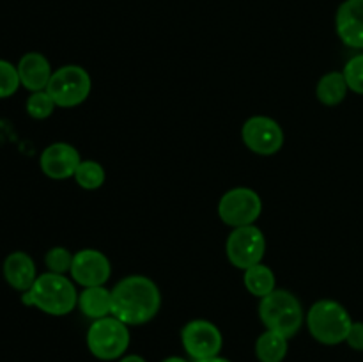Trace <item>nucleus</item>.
Wrapping results in <instances>:
<instances>
[{
  "label": "nucleus",
  "mask_w": 363,
  "mask_h": 362,
  "mask_svg": "<svg viewBox=\"0 0 363 362\" xmlns=\"http://www.w3.org/2000/svg\"><path fill=\"white\" fill-rule=\"evenodd\" d=\"M254 351L259 362H284L289 351V339L273 330H264L255 341Z\"/></svg>",
  "instance_id": "a211bd4d"
},
{
  "label": "nucleus",
  "mask_w": 363,
  "mask_h": 362,
  "mask_svg": "<svg viewBox=\"0 0 363 362\" xmlns=\"http://www.w3.org/2000/svg\"><path fill=\"white\" fill-rule=\"evenodd\" d=\"M85 343H87L92 357H96L98 361H119L130 348V327L112 314L94 319L87 329Z\"/></svg>",
  "instance_id": "39448f33"
},
{
  "label": "nucleus",
  "mask_w": 363,
  "mask_h": 362,
  "mask_svg": "<svg viewBox=\"0 0 363 362\" xmlns=\"http://www.w3.org/2000/svg\"><path fill=\"white\" fill-rule=\"evenodd\" d=\"M350 91L363 96V53L351 57L342 70Z\"/></svg>",
  "instance_id": "b1692460"
},
{
  "label": "nucleus",
  "mask_w": 363,
  "mask_h": 362,
  "mask_svg": "<svg viewBox=\"0 0 363 362\" xmlns=\"http://www.w3.org/2000/svg\"><path fill=\"white\" fill-rule=\"evenodd\" d=\"M305 323L318 343L325 346H335V344L346 343V337L350 334L353 318L347 312L340 302L332 298H323L312 304L305 316Z\"/></svg>",
  "instance_id": "7ed1b4c3"
},
{
  "label": "nucleus",
  "mask_w": 363,
  "mask_h": 362,
  "mask_svg": "<svg viewBox=\"0 0 363 362\" xmlns=\"http://www.w3.org/2000/svg\"><path fill=\"white\" fill-rule=\"evenodd\" d=\"M117 362H147V361H145V358L142 357V355L126 353V355H124V357H121Z\"/></svg>",
  "instance_id": "a878e982"
},
{
  "label": "nucleus",
  "mask_w": 363,
  "mask_h": 362,
  "mask_svg": "<svg viewBox=\"0 0 363 362\" xmlns=\"http://www.w3.org/2000/svg\"><path fill=\"white\" fill-rule=\"evenodd\" d=\"M80 162L82 156L78 149L67 142H53V144L46 146L39 156L41 172L55 181L73 177Z\"/></svg>",
  "instance_id": "f8f14e48"
},
{
  "label": "nucleus",
  "mask_w": 363,
  "mask_h": 362,
  "mask_svg": "<svg viewBox=\"0 0 363 362\" xmlns=\"http://www.w3.org/2000/svg\"><path fill=\"white\" fill-rule=\"evenodd\" d=\"M73 177L78 187L84 190H98L105 185L106 172L101 163L96 160H82Z\"/></svg>",
  "instance_id": "aec40b11"
},
{
  "label": "nucleus",
  "mask_w": 363,
  "mask_h": 362,
  "mask_svg": "<svg viewBox=\"0 0 363 362\" xmlns=\"http://www.w3.org/2000/svg\"><path fill=\"white\" fill-rule=\"evenodd\" d=\"M262 213V199L254 188L236 187L227 190L218 201V216L225 226H252Z\"/></svg>",
  "instance_id": "0eeeda50"
},
{
  "label": "nucleus",
  "mask_w": 363,
  "mask_h": 362,
  "mask_svg": "<svg viewBox=\"0 0 363 362\" xmlns=\"http://www.w3.org/2000/svg\"><path fill=\"white\" fill-rule=\"evenodd\" d=\"M194 362H233V361H229V358L222 357V355H216V357L202 358V361H194Z\"/></svg>",
  "instance_id": "bb28decb"
},
{
  "label": "nucleus",
  "mask_w": 363,
  "mask_h": 362,
  "mask_svg": "<svg viewBox=\"0 0 363 362\" xmlns=\"http://www.w3.org/2000/svg\"><path fill=\"white\" fill-rule=\"evenodd\" d=\"M57 105L55 102L52 99V96L45 91H38V92H30V96L27 98V103H25V110H27L28 116L32 119H48L53 112H55Z\"/></svg>",
  "instance_id": "412c9836"
},
{
  "label": "nucleus",
  "mask_w": 363,
  "mask_h": 362,
  "mask_svg": "<svg viewBox=\"0 0 363 362\" xmlns=\"http://www.w3.org/2000/svg\"><path fill=\"white\" fill-rule=\"evenodd\" d=\"M18 75H20L21 87L30 92L45 91L52 78L53 70L50 60L39 52H28L18 60Z\"/></svg>",
  "instance_id": "2eb2a0df"
},
{
  "label": "nucleus",
  "mask_w": 363,
  "mask_h": 362,
  "mask_svg": "<svg viewBox=\"0 0 363 362\" xmlns=\"http://www.w3.org/2000/svg\"><path fill=\"white\" fill-rule=\"evenodd\" d=\"M350 87L342 71H328L319 78L315 85V96L325 106H337L346 99Z\"/></svg>",
  "instance_id": "f3484780"
},
{
  "label": "nucleus",
  "mask_w": 363,
  "mask_h": 362,
  "mask_svg": "<svg viewBox=\"0 0 363 362\" xmlns=\"http://www.w3.org/2000/svg\"><path fill=\"white\" fill-rule=\"evenodd\" d=\"M162 293L145 275H128L112 287V316L128 327L145 325L158 314Z\"/></svg>",
  "instance_id": "f257e3e1"
},
{
  "label": "nucleus",
  "mask_w": 363,
  "mask_h": 362,
  "mask_svg": "<svg viewBox=\"0 0 363 362\" xmlns=\"http://www.w3.org/2000/svg\"><path fill=\"white\" fill-rule=\"evenodd\" d=\"M243 283L245 287L250 295L257 298H264L266 295H269L272 291L277 290V279L273 270L269 268L264 263H259V265L250 266L243 272Z\"/></svg>",
  "instance_id": "6ab92c4d"
},
{
  "label": "nucleus",
  "mask_w": 363,
  "mask_h": 362,
  "mask_svg": "<svg viewBox=\"0 0 363 362\" xmlns=\"http://www.w3.org/2000/svg\"><path fill=\"white\" fill-rule=\"evenodd\" d=\"M92 91L91 75L78 64H66L53 71L46 92L59 109H73L82 105Z\"/></svg>",
  "instance_id": "423d86ee"
},
{
  "label": "nucleus",
  "mask_w": 363,
  "mask_h": 362,
  "mask_svg": "<svg viewBox=\"0 0 363 362\" xmlns=\"http://www.w3.org/2000/svg\"><path fill=\"white\" fill-rule=\"evenodd\" d=\"M2 273L6 283L13 290L25 293L32 287V284L38 279V268L30 254L23 251H14L4 259Z\"/></svg>",
  "instance_id": "4468645a"
},
{
  "label": "nucleus",
  "mask_w": 363,
  "mask_h": 362,
  "mask_svg": "<svg viewBox=\"0 0 363 362\" xmlns=\"http://www.w3.org/2000/svg\"><path fill=\"white\" fill-rule=\"evenodd\" d=\"M20 75L18 67L9 60L0 59V99L11 98L20 89Z\"/></svg>",
  "instance_id": "5701e85b"
},
{
  "label": "nucleus",
  "mask_w": 363,
  "mask_h": 362,
  "mask_svg": "<svg viewBox=\"0 0 363 362\" xmlns=\"http://www.w3.org/2000/svg\"><path fill=\"white\" fill-rule=\"evenodd\" d=\"M241 138L254 155L273 156L284 148L286 133L273 117L252 116L241 128Z\"/></svg>",
  "instance_id": "1a4fd4ad"
},
{
  "label": "nucleus",
  "mask_w": 363,
  "mask_h": 362,
  "mask_svg": "<svg viewBox=\"0 0 363 362\" xmlns=\"http://www.w3.org/2000/svg\"><path fill=\"white\" fill-rule=\"evenodd\" d=\"M335 31L340 41L354 50H363V0H346L339 6Z\"/></svg>",
  "instance_id": "ddd939ff"
},
{
  "label": "nucleus",
  "mask_w": 363,
  "mask_h": 362,
  "mask_svg": "<svg viewBox=\"0 0 363 362\" xmlns=\"http://www.w3.org/2000/svg\"><path fill=\"white\" fill-rule=\"evenodd\" d=\"M181 344L191 361L216 357L223 348V336L209 319H191L181 329Z\"/></svg>",
  "instance_id": "9d476101"
},
{
  "label": "nucleus",
  "mask_w": 363,
  "mask_h": 362,
  "mask_svg": "<svg viewBox=\"0 0 363 362\" xmlns=\"http://www.w3.org/2000/svg\"><path fill=\"white\" fill-rule=\"evenodd\" d=\"M21 304L35 307L50 316H66L78 305L74 283L60 273L45 272L38 275L32 287L21 293Z\"/></svg>",
  "instance_id": "f03ea898"
},
{
  "label": "nucleus",
  "mask_w": 363,
  "mask_h": 362,
  "mask_svg": "<svg viewBox=\"0 0 363 362\" xmlns=\"http://www.w3.org/2000/svg\"><path fill=\"white\" fill-rule=\"evenodd\" d=\"M346 344L354 351H363V322H353L346 337Z\"/></svg>",
  "instance_id": "393cba45"
},
{
  "label": "nucleus",
  "mask_w": 363,
  "mask_h": 362,
  "mask_svg": "<svg viewBox=\"0 0 363 362\" xmlns=\"http://www.w3.org/2000/svg\"><path fill=\"white\" fill-rule=\"evenodd\" d=\"M259 318L266 330L291 339L303 327L305 312L296 295L287 290H275L259 302Z\"/></svg>",
  "instance_id": "20e7f679"
},
{
  "label": "nucleus",
  "mask_w": 363,
  "mask_h": 362,
  "mask_svg": "<svg viewBox=\"0 0 363 362\" xmlns=\"http://www.w3.org/2000/svg\"><path fill=\"white\" fill-rule=\"evenodd\" d=\"M69 277L82 287L106 286L112 277V263L108 256L98 248H82L73 254Z\"/></svg>",
  "instance_id": "9b49d317"
},
{
  "label": "nucleus",
  "mask_w": 363,
  "mask_h": 362,
  "mask_svg": "<svg viewBox=\"0 0 363 362\" xmlns=\"http://www.w3.org/2000/svg\"><path fill=\"white\" fill-rule=\"evenodd\" d=\"M266 254V236L255 224L236 227L225 241V256L238 270H247L262 263Z\"/></svg>",
  "instance_id": "6e6552de"
},
{
  "label": "nucleus",
  "mask_w": 363,
  "mask_h": 362,
  "mask_svg": "<svg viewBox=\"0 0 363 362\" xmlns=\"http://www.w3.org/2000/svg\"><path fill=\"white\" fill-rule=\"evenodd\" d=\"M73 254L69 248L66 247H52L45 254V265L48 268V272L52 273H60V275H66L69 273L71 265H73Z\"/></svg>",
  "instance_id": "4be33fe9"
},
{
  "label": "nucleus",
  "mask_w": 363,
  "mask_h": 362,
  "mask_svg": "<svg viewBox=\"0 0 363 362\" xmlns=\"http://www.w3.org/2000/svg\"><path fill=\"white\" fill-rule=\"evenodd\" d=\"M162 362H190V361H188V358H184V357H179V355H170V357L163 358Z\"/></svg>",
  "instance_id": "cd10ccee"
},
{
  "label": "nucleus",
  "mask_w": 363,
  "mask_h": 362,
  "mask_svg": "<svg viewBox=\"0 0 363 362\" xmlns=\"http://www.w3.org/2000/svg\"><path fill=\"white\" fill-rule=\"evenodd\" d=\"M78 309L89 319H99L112 314V290L106 286L84 287L78 293Z\"/></svg>",
  "instance_id": "dca6fc26"
}]
</instances>
